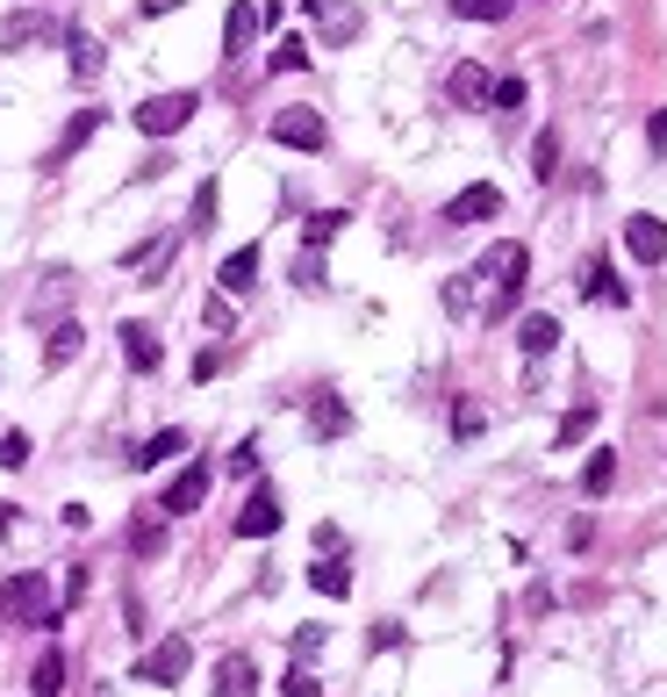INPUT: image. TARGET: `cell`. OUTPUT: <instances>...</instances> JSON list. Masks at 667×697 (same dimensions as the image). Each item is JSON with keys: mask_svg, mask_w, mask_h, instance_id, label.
Listing matches in <instances>:
<instances>
[{"mask_svg": "<svg viewBox=\"0 0 667 697\" xmlns=\"http://www.w3.org/2000/svg\"><path fill=\"white\" fill-rule=\"evenodd\" d=\"M524 274H531V252L517 238H502L496 252H488V266H481L474 280H488V316H510L517 296H524Z\"/></svg>", "mask_w": 667, "mask_h": 697, "instance_id": "cell-1", "label": "cell"}, {"mask_svg": "<svg viewBox=\"0 0 667 697\" xmlns=\"http://www.w3.org/2000/svg\"><path fill=\"white\" fill-rule=\"evenodd\" d=\"M496 216H502V188H496V180H474V188H460L438 209V224L445 230H474V224H496Z\"/></svg>", "mask_w": 667, "mask_h": 697, "instance_id": "cell-2", "label": "cell"}, {"mask_svg": "<svg viewBox=\"0 0 667 697\" xmlns=\"http://www.w3.org/2000/svg\"><path fill=\"white\" fill-rule=\"evenodd\" d=\"M194 108H202V94H151V101L130 108V122H137L144 137H172V130H187Z\"/></svg>", "mask_w": 667, "mask_h": 697, "instance_id": "cell-3", "label": "cell"}, {"mask_svg": "<svg viewBox=\"0 0 667 697\" xmlns=\"http://www.w3.org/2000/svg\"><path fill=\"white\" fill-rule=\"evenodd\" d=\"M0 611H15L22 626H58V604L44 590V576H8L0 582Z\"/></svg>", "mask_w": 667, "mask_h": 697, "instance_id": "cell-4", "label": "cell"}, {"mask_svg": "<svg viewBox=\"0 0 667 697\" xmlns=\"http://www.w3.org/2000/svg\"><path fill=\"white\" fill-rule=\"evenodd\" d=\"M187 669H194V640H187V633H166V640H158L151 654L137 662V683H158V690H172Z\"/></svg>", "mask_w": 667, "mask_h": 697, "instance_id": "cell-5", "label": "cell"}, {"mask_svg": "<svg viewBox=\"0 0 667 697\" xmlns=\"http://www.w3.org/2000/svg\"><path fill=\"white\" fill-rule=\"evenodd\" d=\"M266 137L288 144V152H324L330 130H324V116H316V108H280V116L266 122Z\"/></svg>", "mask_w": 667, "mask_h": 697, "instance_id": "cell-6", "label": "cell"}, {"mask_svg": "<svg viewBox=\"0 0 667 697\" xmlns=\"http://www.w3.org/2000/svg\"><path fill=\"white\" fill-rule=\"evenodd\" d=\"M208 482H216V468H208V460H194V468H180V474H172V482H166V496H158V510H166V518H187V510H202Z\"/></svg>", "mask_w": 667, "mask_h": 697, "instance_id": "cell-7", "label": "cell"}, {"mask_svg": "<svg viewBox=\"0 0 667 697\" xmlns=\"http://www.w3.org/2000/svg\"><path fill=\"white\" fill-rule=\"evenodd\" d=\"M624 252H632L639 266H660V260H667V224H660L653 209L624 216Z\"/></svg>", "mask_w": 667, "mask_h": 697, "instance_id": "cell-8", "label": "cell"}, {"mask_svg": "<svg viewBox=\"0 0 667 697\" xmlns=\"http://www.w3.org/2000/svg\"><path fill=\"white\" fill-rule=\"evenodd\" d=\"M302 8H308V15H316V29H324V44H330V51H338V44H352V36L366 29L352 0H302Z\"/></svg>", "mask_w": 667, "mask_h": 697, "instance_id": "cell-9", "label": "cell"}, {"mask_svg": "<svg viewBox=\"0 0 667 697\" xmlns=\"http://www.w3.org/2000/svg\"><path fill=\"white\" fill-rule=\"evenodd\" d=\"M122 366H130V374H158V366H166V346H158V332L151 324H122Z\"/></svg>", "mask_w": 667, "mask_h": 697, "instance_id": "cell-10", "label": "cell"}, {"mask_svg": "<svg viewBox=\"0 0 667 697\" xmlns=\"http://www.w3.org/2000/svg\"><path fill=\"white\" fill-rule=\"evenodd\" d=\"M274 532H280V496L274 489H252L238 510V540H274Z\"/></svg>", "mask_w": 667, "mask_h": 697, "instance_id": "cell-11", "label": "cell"}, {"mask_svg": "<svg viewBox=\"0 0 667 697\" xmlns=\"http://www.w3.org/2000/svg\"><path fill=\"white\" fill-rule=\"evenodd\" d=\"M44 36H58V22L36 15V8H22V15H0V51H8V58L29 51V44H44Z\"/></svg>", "mask_w": 667, "mask_h": 697, "instance_id": "cell-12", "label": "cell"}, {"mask_svg": "<svg viewBox=\"0 0 667 697\" xmlns=\"http://www.w3.org/2000/svg\"><path fill=\"white\" fill-rule=\"evenodd\" d=\"M216 288L222 296H252L258 288V244H238V252L216 266Z\"/></svg>", "mask_w": 667, "mask_h": 697, "instance_id": "cell-13", "label": "cell"}, {"mask_svg": "<svg viewBox=\"0 0 667 697\" xmlns=\"http://www.w3.org/2000/svg\"><path fill=\"white\" fill-rule=\"evenodd\" d=\"M517 346H524V360H546V352L560 346V316H553V310H531L524 324H517Z\"/></svg>", "mask_w": 667, "mask_h": 697, "instance_id": "cell-14", "label": "cell"}, {"mask_svg": "<svg viewBox=\"0 0 667 697\" xmlns=\"http://www.w3.org/2000/svg\"><path fill=\"white\" fill-rule=\"evenodd\" d=\"M101 122H108V116H101V108H80V116H72V122H65V137H58V144H51V158H44V173H58V166H65V158H72V152H80V144H86V137H94V130H101Z\"/></svg>", "mask_w": 667, "mask_h": 697, "instance_id": "cell-15", "label": "cell"}, {"mask_svg": "<svg viewBox=\"0 0 667 697\" xmlns=\"http://www.w3.org/2000/svg\"><path fill=\"white\" fill-rule=\"evenodd\" d=\"M216 697H258L252 654H222V662H216Z\"/></svg>", "mask_w": 667, "mask_h": 697, "instance_id": "cell-16", "label": "cell"}, {"mask_svg": "<svg viewBox=\"0 0 667 697\" xmlns=\"http://www.w3.org/2000/svg\"><path fill=\"white\" fill-rule=\"evenodd\" d=\"M488 87H496L488 65H452V80H445V94H452L460 108H488Z\"/></svg>", "mask_w": 667, "mask_h": 697, "instance_id": "cell-17", "label": "cell"}, {"mask_svg": "<svg viewBox=\"0 0 667 697\" xmlns=\"http://www.w3.org/2000/svg\"><path fill=\"white\" fill-rule=\"evenodd\" d=\"M308 432H316V438H344V432H352V410H344V396H330V388H324V396L308 402Z\"/></svg>", "mask_w": 667, "mask_h": 697, "instance_id": "cell-18", "label": "cell"}, {"mask_svg": "<svg viewBox=\"0 0 667 697\" xmlns=\"http://www.w3.org/2000/svg\"><path fill=\"white\" fill-rule=\"evenodd\" d=\"M266 29V22H258V8L252 0H238V8H230V15H222V51L238 58V51H252V36Z\"/></svg>", "mask_w": 667, "mask_h": 697, "instance_id": "cell-19", "label": "cell"}, {"mask_svg": "<svg viewBox=\"0 0 667 697\" xmlns=\"http://www.w3.org/2000/svg\"><path fill=\"white\" fill-rule=\"evenodd\" d=\"M80 346H86V332L72 324V316H65V324H51V338H44V366H51V374H58V366H72V360H80Z\"/></svg>", "mask_w": 667, "mask_h": 697, "instance_id": "cell-20", "label": "cell"}, {"mask_svg": "<svg viewBox=\"0 0 667 697\" xmlns=\"http://www.w3.org/2000/svg\"><path fill=\"white\" fill-rule=\"evenodd\" d=\"M172 454H187V432H180V424H166V432H151V438H144V446H137V454H130V460H137V468H166Z\"/></svg>", "mask_w": 667, "mask_h": 697, "instance_id": "cell-21", "label": "cell"}, {"mask_svg": "<svg viewBox=\"0 0 667 697\" xmlns=\"http://www.w3.org/2000/svg\"><path fill=\"white\" fill-rule=\"evenodd\" d=\"M65 690V654H58V647H44V654H36V669H29V697H58Z\"/></svg>", "mask_w": 667, "mask_h": 697, "instance_id": "cell-22", "label": "cell"}, {"mask_svg": "<svg viewBox=\"0 0 667 697\" xmlns=\"http://www.w3.org/2000/svg\"><path fill=\"white\" fill-rule=\"evenodd\" d=\"M582 296H589V302H610V310H617V302H624V280H617L603 260H589V266H582Z\"/></svg>", "mask_w": 667, "mask_h": 697, "instance_id": "cell-23", "label": "cell"}, {"mask_svg": "<svg viewBox=\"0 0 667 697\" xmlns=\"http://www.w3.org/2000/svg\"><path fill=\"white\" fill-rule=\"evenodd\" d=\"M596 432V402H574L560 418V432H553V454H567V446H582V438Z\"/></svg>", "mask_w": 667, "mask_h": 697, "instance_id": "cell-24", "label": "cell"}, {"mask_svg": "<svg viewBox=\"0 0 667 697\" xmlns=\"http://www.w3.org/2000/svg\"><path fill=\"white\" fill-rule=\"evenodd\" d=\"M65 51H72V80H101V44H94L86 29L65 36Z\"/></svg>", "mask_w": 667, "mask_h": 697, "instance_id": "cell-25", "label": "cell"}, {"mask_svg": "<svg viewBox=\"0 0 667 697\" xmlns=\"http://www.w3.org/2000/svg\"><path fill=\"white\" fill-rule=\"evenodd\" d=\"M308 582H316L324 597H352V568H344L338 554H330V561H316V568H308Z\"/></svg>", "mask_w": 667, "mask_h": 697, "instance_id": "cell-26", "label": "cell"}, {"mask_svg": "<svg viewBox=\"0 0 667 697\" xmlns=\"http://www.w3.org/2000/svg\"><path fill=\"white\" fill-rule=\"evenodd\" d=\"M130 554H137V561H158V554H166V525H158V518H137V525H130Z\"/></svg>", "mask_w": 667, "mask_h": 697, "instance_id": "cell-27", "label": "cell"}, {"mask_svg": "<svg viewBox=\"0 0 667 697\" xmlns=\"http://www.w3.org/2000/svg\"><path fill=\"white\" fill-rule=\"evenodd\" d=\"M610 482H617V454L603 446V454H589V468H582V496H603Z\"/></svg>", "mask_w": 667, "mask_h": 697, "instance_id": "cell-28", "label": "cell"}, {"mask_svg": "<svg viewBox=\"0 0 667 697\" xmlns=\"http://www.w3.org/2000/svg\"><path fill=\"white\" fill-rule=\"evenodd\" d=\"M294 288H324V244H302L294 252Z\"/></svg>", "mask_w": 667, "mask_h": 697, "instance_id": "cell-29", "label": "cell"}, {"mask_svg": "<svg viewBox=\"0 0 667 697\" xmlns=\"http://www.w3.org/2000/svg\"><path fill=\"white\" fill-rule=\"evenodd\" d=\"M266 65H274V72H308V44H302V36H280Z\"/></svg>", "mask_w": 667, "mask_h": 697, "instance_id": "cell-30", "label": "cell"}, {"mask_svg": "<svg viewBox=\"0 0 667 697\" xmlns=\"http://www.w3.org/2000/svg\"><path fill=\"white\" fill-rule=\"evenodd\" d=\"M344 224H352V216H344V209H316V216H308V224H302V238H308V244H330V238H338Z\"/></svg>", "mask_w": 667, "mask_h": 697, "instance_id": "cell-31", "label": "cell"}, {"mask_svg": "<svg viewBox=\"0 0 667 697\" xmlns=\"http://www.w3.org/2000/svg\"><path fill=\"white\" fill-rule=\"evenodd\" d=\"M216 209H222L216 180H202V188H194V224H187V230H216Z\"/></svg>", "mask_w": 667, "mask_h": 697, "instance_id": "cell-32", "label": "cell"}, {"mask_svg": "<svg viewBox=\"0 0 667 697\" xmlns=\"http://www.w3.org/2000/svg\"><path fill=\"white\" fill-rule=\"evenodd\" d=\"M517 0H452V15H466V22H502Z\"/></svg>", "mask_w": 667, "mask_h": 697, "instance_id": "cell-33", "label": "cell"}, {"mask_svg": "<svg viewBox=\"0 0 667 697\" xmlns=\"http://www.w3.org/2000/svg\"><path fill=\"white\" fill-rule=\"evenodd\" d=\"M531 173H538V180H553V173H560V137H553V130H546L538 144H531Z\"/></svg>", "mask_w": 667, "mask_h": 697, "instance_id": "cell-34", "label": "cell"}, {"mask_svg": "<svg viewBox=\"0 0 667 697\" xmlns=\"http://www.w3.org/2000/svg\"><path fill=\"white\" fill-rule=\"evenodd\" d=\"M488 108H496V116H517V108H524V80H496V87H488Z\"/></svg>", "mask_w": 667, "mask_h": 697, "instance_id": "cell-35", "label": "cell"}, {"mask_svg": "<svg viewBox=\"0 0 667 697\" xmlns=\"http://www.w3.org/2000/svg\"><path fill=\"white\" fill-rule=\"evenodd\" d=\"M445 310H452V316L474 310V274H452V280H445Z\"/></svg>", "mask_w": 667, "mask_h": 697, "instance_id": "cell-36", "label": "cell"}, {"mask_svg": "<svg viewBox=\"0 0 667 697\" xmlns=\"http://www.w3.org/2000/svg\"><path fill=\"white\" fill-rule=\"evenodd\" d=\"M280 690H288V697H324V683L308 676V662H294V669H288V683H280Z\"/></svg>", "mask_w": 667, "mask_h": 697, "instance_id": "cell-37", "label": "cell"}, {"mask_svg": "<svg viewBox=\"0 0 667 697\" xmlns=\"http://www.w3.org/2000/svg\"><path fill=\"white\" fill-rule=\"evenodd\" d=\"M324 640H330L324 626H302V633H294V662H316V654H324Z\"/></svg>", "mask_w": 667, "mask_h": 697, "instance_id": "cell-38", "label": "cell"}, {"mask_svg": "<svg viewBox=\"0 0 667 697\" xmlns=\"http://www.w3.org/2000/svg\"><path fill=\"white\" fill-rule=\"evenodd\" d=\"M29 460V432H0V468H22Z\"/></svg>", "mask_w": 667, "mask_h": 697, "instance_id": "cell-39", "label": "cell"}, {"mask_svg": "<svg viewBox=\"0 0 667 697\" xmlns=\"http://www.w3.org/2000/svg\"><path fill=\"white\" fill-rule=\"evenodd\" d=\"M202 324H208V332H230V324H238V310H230V296H208Z\"/></svg>", "mask_w": 667, "mask_h": 697, "instance_id": "cell-40", "label": "cell"}, {"mask_svg": "<svg viewBox=\"0 0 667 697\" xmlns=\"http://www.w3.org/2000/svg\"><path fill=\"white\" fill-rule=\"evenodd\" d=\"M452 432H460V438H474V432H481V402H460V418H452Z\"/></svg>", "mask_w": 667, "mask_h": 697, "instance_id": "cell-41", "label": "cell"}, {"mask_svg": "<svg viewBox=\"0 0 667 697\" xmlns=\"http://www.w3.org/2000/svg\"><path fill=\"white\" fill-rule=\"evenodd\" d=\"M230 474H258V446H252V438H244L238 454H230Z\"/></svg>", "mask_w": 667, "mask_h": 697, "instance_id": "cell-42", "label": "cell"}, {"mask_svg": "<svg viewBox=\"0 0 667 697\" xmlns=\"http://www.w3.org/2000/svg\"><path fill=\"white\" fill-rule=\"evenodd\" d=\"M380 647H402V618H380V626H374V654H380Z\"/></svg>", "mask_w": 667, "mask_h": 697, "instance_id": "cell-43", "label": "cell"}, {"mask_svg": "<svg viewBox=\"0 0 667 697\" xmlns=\"http://www.w3.org/2000/svg\"><path fill=\"white\" fill-rule=\"evenodd\" d=\"M216 374H222V352H216V346H208V352H202V360H194V382H216Z\"/></svg>", "mask_w": 667, "mask_h": 697, "instance_id": "cell-44", "label": "cell"}, {"mask_svg": "<svg viewBox=\"0 0 667 697\" xmlns=\"http://www.w3.org/2000/svg\"><path fill=\"white\" fill-rule=\"evenodd\" d=\"M646 137H653V152H667V108H653V122H646Z\"/></svg>", "mask_w": 667, "mask_h": 697, "instance_id": "cell-45", "label": "cell"}, {"mask_svg": "<svg viewBox=\"0 0 667 697\" xmlns=\"http://www.w3.org/2000/svg\"><path fill=\"white\" fill-rule=\"evenodd\" d=\"M166 8H180V0H144V15H166Z\"/></svg>", "mask_w": 667, "mask_h": 697, "instance_id": "cell-46", "label": "cell"}, {"mask_svg": "<svg viewBox=\"0 0 667 697\" xmlns=\"http://www.w3.org/2000/svg\"><path fill=\"white\" fill-rule=\"evenodd\" d=\"M0 618H8V611H0Z\"/></svg>", "mask_w": 667, "mask_h": 697, "instance_id": "cell-47", "label": "cell"}]
</instances>
